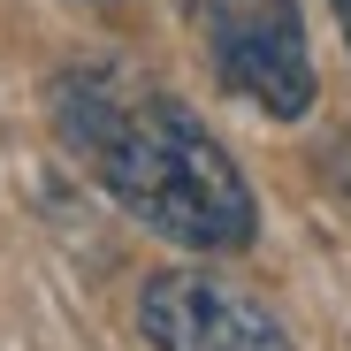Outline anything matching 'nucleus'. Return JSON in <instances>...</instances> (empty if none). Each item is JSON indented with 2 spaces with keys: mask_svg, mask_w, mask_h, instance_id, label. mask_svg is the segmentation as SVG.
<instances>
[{
  "mask_svg": "<svg viewBox=\"0 0 351 351\" xmlns=\"http://www.w3.org/2000/svg\"><path fill=\"white\" fill-rule=\"evenodd\" d=\"M328 8H336V23H343V38H351V0H328Z\"/></svg>",
  "mask_w": 351,
  "mask_h": 351,
  "instance_id": "20e7f679",
  "label": "nucleus"
},
{
  "mask_svg": "<svg viewBox=\"0 0 351 351\" xmlns=\"http://www.w3.org/2000/svg\"><path fill=\"white\" fill-rule=\"evenodd\" d=\"M53 123H62L69 153L99 176V191L114 206H130L145 229H160L191 252L252 245L260 206L245 191L237 160L153 77H138L123 62H84L53 84Z\"/></svg>",
  "mask_w": 351,
  "mask_h": 351,
  "instance_id": "f257e3e1",
  "label": "nucleus"
},
{
  "mask_svg": "<svg viewBox=\"0 0 351 351\" xmlns=\"http://www.w3.org/2000/svg\"><path fill=\"white\" fill-rule=\"evenodd\" d=\"M206 38H214L221 84L237 99H252L260 114L298 123L313 107V53H306L298 0H214Z\"/></svg>",
  "mask_w": 351,
  "mask_h": 351,
  "instance_id": "f03ea898",
  "label": "nucleus"
},
{
  "mask_svg": "<svg viewBox=\"0 0 351 351\" xmlns=\"http://www.w3.org/2000/svg\"><path fill=\"white\" fill-rule=\"evenodd\" d=\"M138 328L153 351H290L282 321L260 298H245L237 282L199 275V267L153 275L138 298Z\"/></svg>",
  "mask_w": 351,
  "mask_h": 351,
  "instance_id": "7ed1b4c3",
  "label": "nucleus"
}]
</instances>
